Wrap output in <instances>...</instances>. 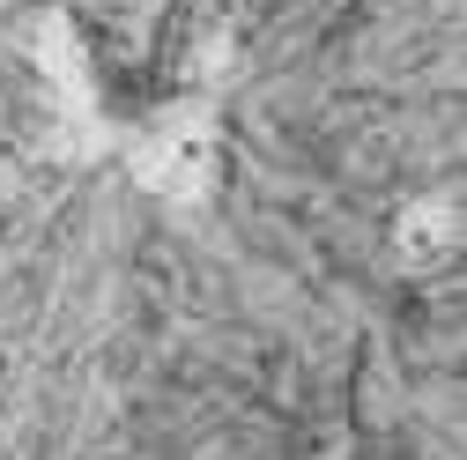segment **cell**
<instances>
[{
    "label": "cell",
    "mask_w": 467,
    "mask_h": 460,
    "mask_svg": "<svg viewBox=\"0 0 467 460\" xmlns=\"http://www.w3.org/2000/svg\"><path fill=\"white\" fill-rule=\"evenodd\" d=\"M460 246V208L445 201V193H423V201H408L400 215H393V253L408 260V267H431V260H445Z\"/></svg>",
    "instance_id": "6da1fadb"
}]
</instances>
